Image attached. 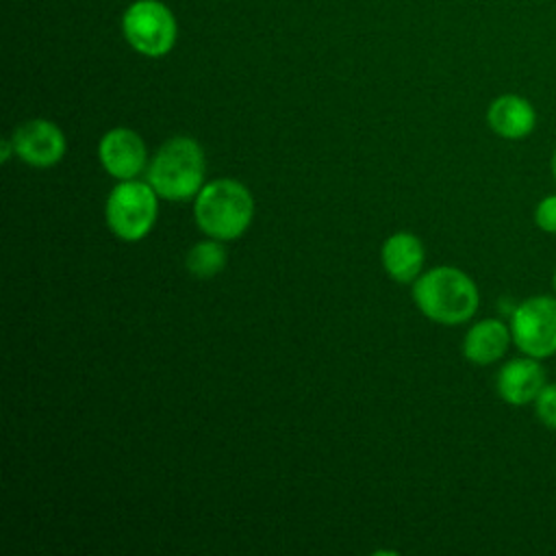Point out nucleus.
I'll return each instance as SVG.
<instances>
[{
  "mask_svg": "<svg viewBox=\"0 0 556 556\" xmlns=\"http://www.w3.org/2000/svg\"><path fill=\"white\" fill-rule=\"evenodd\" d=\"M413 300L428 319L456 326L473 317L480 304V293L476 282L463 269L439 265L417 276Z\"/></svg>",
  "mask_w": 556,
  "mask_h": 556,
  "instance_id": "1",
  "label": "nucleus"
},
{
  "mask_svg": "<svg viewBox=\"0 0 556 556\" xmlns=\"http://www.w3.org/2000/svg\"><path fill=\"white\" fill-rule=\"evenodd\" d=\"M193 217L206 237L232 241L248 230L254 217L252 193L239 180L215 178L198 191Z\"/></svg>",
  "mask_w": 556,
  "mask_h": 556,
  "instance_id": "2",
  "label": "nucleus"
},
{
  "mask_svg": "<svg viewBox=\"0 0 556 556\" xmlns=\"http://www.w3.org/2000/svg\"><path fill=\"white\" fill-rule=\"evenodd\" d=\"M204 150L191 137L167 139L148 163V182L163 200H189L204 187Z\"/></svg>",
  "mask_w": 556,
  "mask_h": 556,
  "instance_id": "3",
  "label": "nucleus"
},
{
  "mask_svg": "<svg viewBox=\"0 0 556 556\" xmlns=\"http://www.w3.org/2000/svg\"><path fill=\"white\" fill-rule=\"evenodd\" d=\"M156 198L159 195L148 180H119L111 189L104 206L111 232L122 241L143 239L152 230L159 215Z\"/></svg>",
  "mask_w": 556,
  "mask_h": 556,
  "instance_id": "4",
  "label": "nucleus"
},
{
  "mask_svg": "<svg viewBox=\"0 0 556 556\" xmlns=\"http://www.w3.org/2000/svg\"><path fill=\"white\" fill-rule=\"evenodd\" d=\"M122 33L132 50L143 56H165L178 37L172 9L161 0H135L122 15Z\"/></svg>",
  "mask_w": 556,
  "mask_h": 556,
  "instance_id": "5",
  "label": "nucleus"
},
{
  "mask_svg": "<svg viewBox=\"0 0 556 556\" xmlns=\"http://www.w3.org/2000/svg\"><path fill=\"white\" fill-rule=\"evenodd\" d=\"M513 343L521 354L549 358L556 354V295H530L510 315Z\"/></svg>",
  "mask_w": 556,
  "mask_h": 556,
  "instance_id": "6",
  "label": "nucleus"
},
{
  "mask_svg": "<svg viewBox=\"0 0 556 556\" xmlns=\"http://www.w3.org/2000/svg\"><path fill=\"white\" fill-rule=\"evenodd\" d=\"M15 154L33 167H52L65 154V135L63 130L43 117L28 119L20 124L11 135Z\"/></svg>",
  "mask_w": 556,
  "mask_h": 556,
  "instance_id": "7",
  "label": "nucleus"
},
{
  "mask_svg": "<svg viewBox=\"0 0 556 556\" xmlns=\"http://www.w3.org/2000/svg\"><path fill=\"white\" fill-rule=\"evenodd\" d=\"M98 159L106 174L117 180L137 178L148 161L143 139L130 128H111L98 143Z\"/></svg>",
  "mask_w": 556,
  "mask_h": 556,
  "instance_id": "8",
  "label": "nucleus"
},
{
  "mask_svg": "<svg viewBox=\"0 0 556 556\" xmlns=\"http://www.w3.org/2000/svg\"><path fill=\"white\" fill-rule=\"evenodd\" d=\"M547 384L545 367L541 358L521 354L517 358L506 361L495 376L497 395L510 406H528L534 404L541 389Z\"/></svg>",
  "mask_w": 556,
  "mask_h": 556,
  "instance_id": "9",
  "label": "nucleus"
},
{
  "mask_svg": "<svg viewBox=\"0 0 556 556\" xmlns=\"http://www.w3.org/2000/svg\"><path fill=\"white\" fill-rule=\"evenodd\" d=\"M489 128L502 139H523L536 126V111L530 100L517 93L497 96L486 109Z\"/></svg>",
  "mask_w": 556,
  "mask_h": 556,
  "instance_id": "10",
  "label": "nucleus"
},
{
  "mask_svg": "<svg viewBox=\"0 0 556 556\" xmlns=\"http://www.w3.org/2000/svg\"><path fill=\"white\" fill-rule=\"evenodd\" d=\"M510 326L502 319L486 317L476 321L463 339V356L473 365L497 363L510 348Z\"/></svg>",
  "mask_w": 556,
  "mask_h": 556,
  "instance_id": "11",
  "label": "nucleus"
},
{
  "mask_svg": "<svg viewBox=\"0 0 556 556\" xmlns=\"http://www.w3.org/2000/svg\"><path fill=\"white\" fill-rule=\"evenodd\" d=\"M382 267L397 282H413L424 267V245L413 232H393L382 243Z\"/></svg>",
  "mask_w": 556,
  "mask_h": 556,
  "instance_id": "12",
  "label": "nucleus"
},
{
  "mask_svg": "<svg viewBox=\"0 0 556 556\" xmlns=\"http://www.w3.org/2000/svg\"><path fill=\"white\" fill-rule=\"evenodd\" d=\"M185 267L191 276L206 280L217 276L226 267V248L219 239L208 237L206 241H198L185 256Z\"/></svg>",
  "mask_w": 556,
  "mask_h": 556,
  "instance_id": "13",
  "label": "nucleus"
},
{
  "mask_svg": "<svg viewBox=\"0 0 556 556\" xmlns=\"http://www.w3.org/2000/svg\"><path fill=\"white\" fill-rule=\"evenodd\" d=\"M534 413L539 421L556 430V382H547L534 400Z\"/></svg>",
  "mask_w": 556,
  "mask_h": 556,
  "instance_id": "14",
  "label": "nucleus"
},
{
  "mask_svg": "<svg viewBox=\"0 0 556 556\" xmlns=\"http://www.w3.org/2000/svg\"><path fill=\"white\" fill-rule=\"evenodd\" d=\"M534 224L543 232L556 235V193L539 200V204L534 206Z\"/></svg>",
  "mask_w": 556,
  "mask_h": 556,
  "instance_id": "15",
  "label": "nucleus"
},
{
  "mask_svg": "<svg viewBox=\"0 0 556 556\" xmlns=\"http://www.w3.org/2000/svg\"><path fill=\"white\" fill-rule=\"evenodd\" d=\"M11 152L15 154V148H13V141L11 139H4L2 141V163H7L11 159Z\"/></svg>",
  "mask_w": 556,
  "mask_h": 556,
  "instance_id": "16",
  "label": "nucleus"
},
{
  "mask_svg": "<svg viewBox=\"0 0 556 556\" xmlns=\"http://www.w3.org/2000/svg\"><path fill=\"white\" fill-rule=\"evenodd\" d=\"M549 167H552V174H554V180H556V150H554V154H552V163H549Z\"/></svg>",
  "mask_w": 556,
  "mask_h": 556,
  "instance_id": "17",
  "label": "nucleus"
},
{
  "mask_svg": "<svg viewBox=\"0 0 556 556\" xmlns=\"http://www.w3.org/2000/svg\"><path fill=\"white\" fill-rule=\"evenodd\" d=\"M554 293H556V271H554Z\"/></svg>",
  "mask_w": 556,
  "mask_h": 556,
  "instance_id": "18",
  "label": "nucleus"
}]
</instances>
